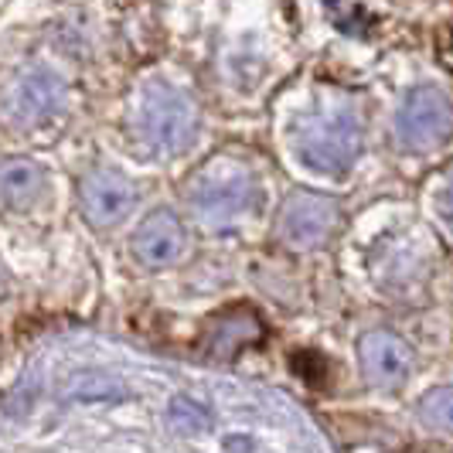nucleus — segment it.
<instances>
[{
  "label": "nucleus",
  "mask_w": 453,
  "mask_h": 453,
  "mask_svg": "<svg viewBox=\"0 0 453 453\" xmlns=\"http://www.w3.org/2000/svg\"><path fill=\"white\" fill-rule=\"evenodd\" d=\"M198 127H202V110L188 89L164 79H150L140 86L130 113V130L147 154L154 157L181 154L195 143Z\"/></svg>",
  "instance_id": "nucleus-1"
},
{
  "label": "nucleus",
  "mask_w": 453,
  "mask_h": 453,
  "mask_svg": "<svg viewBox=\"0 0 453 453\" xmlns=\"http://www.w3.org/2000/svg\"><path fill=\"white\" fill-rule=\"evenodd\" d=\"M362 110L348 96H327L318 110L296 119L294 150L311 171L344 174L362 154Z\"/></svg>",
  "instance_id": "nucleus-2"
},
{
  "label": "nucleus",
  "mask_w": 453,
  "mask_h": 453,
  "mask_svg": "<svg viewBox=\"0 0 453 453\" xmlns=\"http://www.w3.org/2000/svg\"><path fill=\"white\" fill-rule=\"evenodd\" d=\"M256 195L259 188H256L252 167L232 154H219L215 160H208L188 188L198 222L215 232H226L235 222H242L256 204Z\"/></svg>",
  "instance_id": "nucleus-3"
},
{
  "label": "nucleus",
  "mask_w": 453,
  "mask_h": 453,
  "mask_svg": "<svg viewBox=\"0 0 453 453\" xmlns=\"http://www.w3.org/2000/svg\"><path fill=\"white\" fill-rule=\"evenodd\" d=\"M65 106V82L45 65H24L0 92V113L14 127H42Z\"/></svg>",
  "instance_id": "nucleus-4"
},
{
  "label": "nucleus",
  "mask_w": 453,
  "mask_h": 453,
  "mask_svg": "<svg viewBox=\"0 0 453 453\" xmlns=\"http://www.w3.org/2000/svg\"><path fill=\"white\" fill-rule=\"evenodd\" d=\"M395 136L412 154L436 150L450 140V99L436 86H419L406 92L395 113Z\"/></svg>",
  "instance_id": "nucleus-5"
},
{
  "label": "nucleus",
  "mask_w": 453,
  "mask_h": 453,
  "mask_svg": "<svg viewBox=\"0 0 453 453\" xmlns=\"http://www.w3.org/2000/svg\"><path fill=\"white\" fill-rule=\"evenodd\" d=\"M341 222V208L334 198L327 195H314V191H294L283 208H280V219H276V228H280V239L294 250H314V246H324L334 228Z\"/></svg>",
  "instance_id": "nucleus-6"
},
{
  "label": "nucleus",
  "mask_w": 453,
  "mask_h": 453,
  "mask_svg": "<svg viewBox=\"0 0 453 453\" xmlns=\"http://www.w3.org/2000/svg\"><path fill=\"white\" fill-rule=\"evenodd\" d=\"M136 204V188L119 171L96 167L79 181V208L96 228H110L123 222Z\"/></svg>",
  "instance_id": "nucleus-7"
},
{
  "label": "nucleus",
  "mask_w": 453,
  "mask_h": 453,
  "mask_svg": "<svg viewBox=\"0 0 453 453\" xmlns=\"http://www.w3.org/2000/svg\"><path fill=\"white\" fill-rule=\"evenodd\" d=\"M188 252V232H184L181 219L167 208H160L154 215L143 219V226L134 235V256L143 266H174Z\"/></svg>",
  "instance_id": "nucleus-8"
},
{
  "label": "nucleus",
  "mask_w": 453,
  "mask_h": 453,
  "mask_svg": "<svg viewBox=\"0 0 453 453\" xmlns=\"http://www.w3.org/2000/svg\"><path fill=\"white\" fill-rule=\"evenodd\" d=\"M358 358H362L365 379L372 386L395 388L399 382H406L412 351L403 344V338H395L388 331H372L358 341Z\"/></svg>",
  "instance_id": "nucleus-9"
},
{
  "label": "nucleus",
  "mask_w": 453,
  "mask_h": 453,
  "mask_svg": "<svg viewBox=\"0 0 453 453\" xmlns=\"http://www.w3.org/2000/svg\"><path fill=\"white\" fill-rule=\"evenodd\" d=\"M259 338H263L259 314L250 311V307H228L226 314H219L211 320V327L204 334V358L226 365Z\"/></svg>",
  "instance_id": "nucleus-10"
},
{
  "label": "nucleus",
  "mask_w": 453,
  "mask_h": 453,
  "mask_svg": "<svg viewBox=\"0 0 453 453\" xmlns=\"http://www.w3.org/2000/svg\"><path fill=\"white\" fill-rule=\"evenodd\" d=\"M45 191V171L27 157L0 160V204L4 208H21L31 204Z\"/></svg>",
  "instance_id": "nucleus-11"
},
{
  "label": "nucleus",
  "mask_w": 453,
  "mask_h": 453,
  "mask_svg": "<svg viewBox=\"0 0 453 453\" xmlns=\"http://www.w3.org/2000/svg\"><path fill=\"white\" fill-rule=\"evenodd\" d=\"M419 416L423 423L433 426V430H450V388H436L423 399L419 406Z\"/></svg>",
  "instance_id": "nucleus-12"
}]
</instances>
